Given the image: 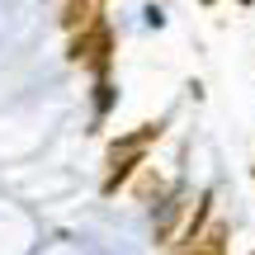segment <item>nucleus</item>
Returning a JSON list of instances; mask_svg holds the SVG:
<instances>
[{"label": "nucleus", "instance_id": "obj_5", "mask_svg": "<svg viewBox=\"0 0 255 255\" xmlns=\"http://www.w3.org/2000/svg\"><path fill=\"white\" fill-rule=\"evenodd\" d=\"M137 165H142V151H114V170H109V180H104V194H114Z\"/></svg>", "mask_w": 255, "mask_h": 255}, {"label": "nucleus", "instance_id": "obj_1", "mask_svg": "<svg viewBox=\"0 0 255 255\" xmlns=\"http://www.w3.org/2000/svg\"><path fill=\"white\" fill-rule=\"evenodd\" d=\"M109 52H114V38H109V28H104V19L95 28H81V33H71V62L76 66H95V71H109Z\"/></svg>", "mask_w": 255, "mask_h": 255}, {"label": "nucleus", "instance_id": "obj_6", "mask_svg": "<svg viewBox=\"0 0 255 255\" xmlns=\"http://www.w3.org/2000/svg\"><path fill=\"white\" fill-rule=\"evenodd\" d=\"M156 137H161V123H142L137 132L119 137V142H114V151H146V142H156Z\"/></svg>", "mask_w": 255, "mask_h": 255}, {"label": "nucleus", "instance_id": "obj_2", "mask_svg": "<svg viewBox=\"0 0 255 255\" xmlns=\"http://www.w3.org/2000/svg\"><path fill=\"white\" fill-rule=\"evenodd\" d=\"M189 208H194V199H170V203H161V218H156V246H170L175 241V232H184V222H189Z\"/></svg>", "mask_w": 255, "mask_h": 255}, {"label": "nucleus", "instance_id": "obj_9", "mask_svg": "<svg viewBox=\"0 0 255 255\" xmlns=\"http://www.w3.org/2000/svg\"><path fill=\"white\" fill-rule=\"evenodd\" d=\"M246 5H251V0H246Z\"/></svg>", "mask_w": 255, "mask_h": 255}, {"label": "nucleus", "instance_id": "obj_8", "mask_svg": "<svg viewBox=\"0 0 255 255\" xmlns=\"http://www.w3.org/2000/svg\"><path fill=\"white\" fill-rule=\"evenodd\" d=\"M203 5H213V0H203Z\"/></svg>", "mask_w": 255, "mask_h": 255}, {"label": "nucleus", "instance_id": "obj_3", "mask_svg": "<svg viewBox=\"0 0 255 255\" xmlns=\"http://www.w3.org/2000/svg\"><path fill=\"white\" fill-rule=\"evenodd\" d=\"M227 241H232V232L222 227V222H208L199 237H189L175 255H227Z\"/></svg>", "mask_w": 255, "mask_h": 255}, {"label": "nucleus", "instance_id": "obj_7", "mask_svg": "<svg viewBox=\"0 0 255 255\" xmlns=\"http://www.w3.org/2000/svg\"><path fill=\"white\" fill-rule=\"evenodd\" d=\"M161 189H165V184L151 180V175H142V180H137V194H142V199H161Z\"/></svg>", "mask_w": 255, "mask_h": 255}, {"label": "nucleus", "instance_id": "obj_4", "mask_svg": "<svg viewBox=\"0 0 255 255\" xmlns=\"http://www.w3.org/2000/svg\"><path fill=\"white\" fill-rule=\"evenodd\" d=\"M95 24H100V0H66V9H62L66 33H81V28H95Z\"/></svg>", "mask_w": 255, "mask_h": 255}]
</instances>
